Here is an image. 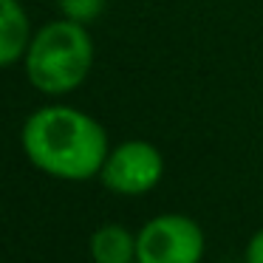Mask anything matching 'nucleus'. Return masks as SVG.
<instances>
[{"label": "nucleus", "mask_w": 263, "mask_h": 263, "mask_svg": "<svg viewBox=\"0 0 263 263\" xmlns=\"http://www.w3.org/2000/svg\"><path fill=\"white\" fill-rule=\"evenodd\" d=\"M243 263H263V227L257 229V232L249 238V243H246Z\"/></svg>", "instance_id": "8"}, {"label": "nucleus", "mask_w": 263, "mask_h": 263, "mask_svg": "<svg viewBox=\"0 0 263 263\" xmlns=\"http://www.w3.org/2000/svg\"><path fill=\"white\" fill-rule=\"evenodd\" d=\"M57 6L63 12V17L88 26L105 12V0H57Z\"/></svg>", "instance_id": "7"}, {"label": "nucleus", "mask_w": 263, "mask_h": 263, "mask_svg": "<svg viewBox=\"0 0 263 263\" xmlns=\"http://www.w3.org/2000/svg\"><path fill=\"white\" fill-rule=\"evenodd\" d=\"M26 80L46 97H65L88 80L93 68V37L68 17L48 20L31 34L23 57Z\"/></svg>", "instance_id": "2"}, {"label": "nucleus", "mask_w": 263, "mask_h": 263, "mask_svg": "<svg viewBox=\"0 0 263 263\" xmlns=\"http://www.w3.org/2000/svg\"><path fill=\"white\" fill-rule=\"evenodd\" d=\"M88 255L93 263H136V235L122 223H102L91 232Z\"/></svg>", "instance_id": "6"}, {"label": "nucleus", "mask_w": 263, "mask_h": 263, "mask_svg": "<svg viewBox=\"0 0 263 263\" xmlns=\"http://www.w3.org/2000/svg\"><path fill=\"white\" fill-rule=\"evenodd\" d=\"M164 178V156L153 142L127 139L108 150L99 181L116 195H144Z\"/></svg>", "instance_id": "4"}, {"label": "nucleus", "mask_w": 263, "mask_h": 263, "mask_svg": "<svg viewBox=\"0 0 263 263\" xmlns=\"http://www.w3.org/2000/svg\"><path fill=\"white\" fill-rule=\"evenodd\" d=\"M31 20L20 0H0V68L23 63L31 43Z\"/></svg>", "instance_id": "5"}, {"label": "nucleus", "mask_w": 263, "mask_h": 263, "mask_svg": "<svg viewBox=\"0 0 263 263\" xmlns=\"http://www.w3.org/2000/svg\"><path fill=\"white\" fill-rule=\"evenodd\" d=\"M204 229L181 212L156 215L136 232V263H201Z\"/></svg>", "instance_id": "3"}, {"label": "nucleus", "mask_w": 263, "mask_h": 263, "mask_svg": "<svg viewBox=\"0 0 263 263\" xmlns=\"http://www.w3.org/2000/svg\"><path fill=\"white\" fill-rule=\"evenodd\" d=\"M20 147L31 167L60 181L97 178L108 159V133L91 114L71 105H43L20 130Z\"/></svg>", "instance_id": "1"}]
</instances>
